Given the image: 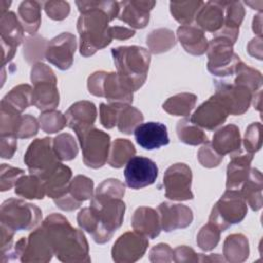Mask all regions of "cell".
<instances>
[{
    "mask_svg": "<svg viewBox=\"0 0 263 263\" xmlns=\"http://www.w3.org/2000/svg\"><path fill=\"white\" fill-rule=\"evenodd\" d=\"M136 154V149L133 143L126 139H116L109 151L108 164L112 167L119 168Z\"/></svg>",
    "mask_w": 263,
    "mask_h": 263,
    "instance_id": "obj_34",
    "label": "cell"
},
{
    "mask_svg": "<svg viewBox=\"0 0 263 263\" xmlns=\"http://www.w3.org/2000/svg\"><path fill=\"white\" fill-rule=\"evenodd\" d=\"M23 115L10 107L1 104V136H12L17 138V134L22 124Z\"/></svg>",
    "mask_w": 263,
    "mask_h": 263,
    "instance_id": "obj_43",
    "label": "cell"
},
{
    "mask_svg": "<svg viewBox=\"0 0 263 263\" xmlns=\"http://www.w3.org/2000/svg\"><path fill=\"white\" fill-rule=\"evenodd\" d=\"M177 135L181 142L187 145H199L208 142V137L203 130L194 124L190 118H184L178 121Z\"/></svg>",
    "mask_w": 263,
    "mask_h": 263,
    "instance_id": "obj_37",
    "label": "cell"
},
{
    "mask_svg": "<svg viewBox=\"0 0 263 263\" xmlns=\"http://www.w3.org/2000/svg\"><path fill=\"white\" fill-rule=\"evenodd\" d=\"M52 144L54 152L61 161L72 160L73 158L76 157L78 153L77 143L74 140L73 136L68 133H64L57 136L53 139Z\"/></svg>",
    "mask_w": 263,
    "mask_h": 263,
    "instance_id": "obj_44",
    "label": "cell"
},
{
    "mask_svg": "<svg viewBox=\"0 0 263 263\" xmlns=\"http://www.w3.org/2000/svg\"><path fill=\"white\" fill-rule=\"evenodd\" d=\"M117 74L133 89L138 90L145 83L149 65L150 52L144 47L119 46L111 50Z\"/></svg>",
    "mask_w": 263,
    "mask_h": 263,
    "instance_id": "obj_4",
    "label": "cell"
},
{
    "mask_svg": "<svg viewBox=\"0 0 263 263\" xmlns=\"http://www.w3.org/2000/svg\"><path fill=\"white\" fill-rule=\"evenodd\" d=\"M67 194L71 196L77 203H81L93 196V182L91 179L78 175L71 180Z\"/></svg>",
    "mask_w": 263,
    "mask_h": 263,
    "instance_id": "obj_42",
    "label": "cell"
},
{
    "mask_svg": "<svg viewBox=\"0 0 263 263\" xmlns=\"http://www.w3.org/2000/svg\"><path fill=\"white\" fill-rule=\"evenodd\" d=\"M88 91L96 97H104L109 104L133 103V89L115 72L98 71L87 80Z\"/></svg>",
    "mask_w": 263,
    "mask_h": 263,
    "instance_id": "obj_7",
    "label": "cell"
},
{
    "mask_svg": "<svg viewBox=\"0 0 263 263\" xmlns=\"http://www.w3.org/2000/svg\"><path fill=\"white\" fill-rule=\"evenodd\" d=\"M262 39L261 37L254 38L248 45V51L251 55L261 60L262 59Z\"/></svg>",
    "mask_w": 263,
    "mask_h": 263,
    "instance_id": "obj_57",
    "label": "cell"
},
{
    "mask_svg": "<svg viewBox=\"0 0 263 263\" xmlns=\"http://www.w3.org/2000/svg\"><path fill=\"white\" fill-rule=\"evenodd\" d=\"M191 181L192 173L187 164L175 163L171 165L163 176L165 196L173 200L192 199Z\"/></svg>",
    "mask_w": 263,
    "mask_h": 263,
    "instance_id": "obj_14",
    "label": "cell"
},
{
    "mask_svg": "<svg viewBox=\"0 0 263 263\" xmlns=\"http://www.w3.org/2000/svg\"><path fill=\"white\" fill-rule=\"evenodd\" d=\"M220 229L209 222L199 230L196 237V242L201 250L205 252L211 251L217 247L220 240Z\"/></svg>",
    "mask_w": 263,
    "mask_h": 263,
    "instance_id": "obj_46",
    "label": "cell"
},
{
    "mask_svg": "<svg viewBox=\"0 0 263 263\" xmlns=\"http://www.w3.org/2000/svg\"><path fill=\"white\" fill-rule=\"evenodd\" d=\"M31 81L34 85L32 105L41 111L54 110L60 102L57 77L52 70L43 63H36L31 70Z\"/></svg>",
    "mask_w": 263,
    "mask_h": 263,
    "instance_id": "obj_6",
    "label": "cell"
},
{
    "mask_svg": "<svg viewBox=\"0 0 263 263\" xmlns=\"http://www.w3.org/2000/svg\"><path fill=\"white\" fill-rule=\"evenodd\" d=\"M226 1H209L198 10L195 20L202 31L219 32L224 26Z\"/></svg>",
    "mask_w": 263,
    "mask_h": 263,
    "instance_id": "obj_24",
    "label": "cell"
},
{
    "mask_svg": "<svg viewBox=\"0 0 263 263\" xmlns=\"http://www.w3.org/2000/svg\"><path fill=\"white\" fill-rule=\"evenodd\" d=\"M215 95L226 107L229 114L241 115L250 107L253 92L245 85L229 83L228 81H215Z\"/></svg>",
    "mask_w": 263,
    "mask_h": 263,
    "instance_id": "obj_13",
    "label": "cell"
},
{
    "mask_svg": "<svg viewBox=\"0 0 263 263\" xmlns=\"http://www.w3.org/2000/svg\"><path fill=\"white\" fill-rule=\"evenodd\" d=\"M261 123L254 122L250 124L246 130L243 145L246 152L254 154L261 148Z\"/></svg>",
    "mask_w": 263,
    "mask_h": 263,
    "instance_id": "obj_47",
    "label": "cell"
},
{
    "mask_svg": "<svg viewBox=\"0 0 263 263\" xmlns=\"http://www.w3.org/2000/svg\"><path fill=\"white\" fill-rule=\"evenodd\" d=\"M175 44V35L170 29H157L147 36V45L152 53L167 51L174 47Z\"/></svg>",
    "mask_w": 263,
    "mask_h": 263,
    "instance_id": "obj_40",
    "label": "cell"
},
{
    "mask_svg": "<svg viewBox=\"0 0 263 263\" xmlns=\"http://www.w3.org/2000/svg\"><path fill=\"white\" fill-rule=\"evenodd\" d=\"M174 261L176 262H200V254H196L187 246H180L174 250Z\"/></svg>",
    "mask_w": 263,
    "mask_h": 263,
    "instance_id": "obj_54",
    "label": "cell"
},
{
    "mask_svg": "<svg viewBox=\"0 0 263 263\" xmlns=\"http://www.w3.org/2000/svg\"><path fill=\"white\" fill-rule=\"evenodd\" d=\"M110 32H111L112 38L119 39V40H125V39H128V38H130L135 35L134 30L127 29V28H124V27H118V26L111 27Z\"/></svg>",
    "mask_w": 263,
    "mask_h": 263,
    "instance_id": "obj_56",
    "label": "cell"
},
{
    "mask_svg": "<svg viewBox=\"0 0 263 263\" xmlns=\"http://www.w3.org/2000/svg\"><path fill=\"white\" fill-rule=\"evenodd\" d=\"M76 50V37L65 32L51 39L45 49L46 60L60 70H67L73 64Z\"/></svg>",
    "mask_w": 263,
    "mask_h": 263,
    "instance_id": "obj_18",
    "label": "cell"
},
{
    "mask_svg": "<svg viewBox=\"0 0 263 263\" xmlns=\"http://www.w3.org/2000/svg\"><path fill=\"white\" fill-rule=\"evenodd\" d=\"M124 212L125 203L121 198L96 191L89 206L78 213L77 222L79 227L87 231L96 242L105 243L121 226Z\"/></svg>",
    "mask_w": 263,
    "mask_h": 263,
    "instance_id": "obj_2",
    "label": "cell"
},
{
    "mask_svg": "<svg viewBox=\"0 0 263 263\" xmlns=\"http://www.w3.org/2000/svg\"><path fill=\"white\" fill-rule=\"evenodd\" d=\"M234 74L236 75L234 79V83L247 86L253 92V95L259 89H261V85H262L261 73L249 67L248 65H245L241 61L237 64Z\"/></svg>",
    "mask_w": 263,
    "mask_h": 263,
    "instance_id": "obj_41",
    "label": "cell"
},
{
    "mask_svg": "<svg viewBox=\"0 0 263 263\" xmlns=\"http://www.w3.org/2000/svg\"><path fill=\"white\" fill-rule=\"evenodd\" d=\"M157 176L158 167L150 158L133 156L125 164V183L132 189H141L153 184Z\"/></svg>",
    "mask_w": 263,
    "mask_h": 263,
    "instance_id": "obj_16",
    "label": "cell"
},
{
    "mask_svg": "<svg viewBox=\"0 0 263 263\" xmlns=\"http://www.w3.org/2000/svg\"><path fill=\"white\" fill-rule=\"evenodd\" d=\"M132 226L135 231L148 238H155L161 230L159 214L152 208L140 206L132 217Z\"/></svg>",
    "mask_w": 263,
    "mask_h": 263,
    "instance_id": "obj_26",
    "label": "cell"
},
{
    "mask_svg": "<svg viewBox=\"0 0 263 263\" xmlns=\"http://www.w3.org/2000/svg\"><path fill=\"white\" fill-rule=\"evenodd\" d=\"M53 250L45 229L37 227L28 237L17 240L11 252V260L18 259L21 262H48L53 256Z\"/></svg>",
    "mask_w": 263,
    "mask_h": 263,
    "instance_id": "obj_10",
    "label": "cell"
},
{
    "mask_svg": "<svg viewBox=\"0 0 263 263\" xmlns=\"http://www.w3.org/2000/svg\"><path fill=\"white\" fill-rule=\"evenodd\" d=\"M144 116L137 108L129 104H121L117 117V127L119 132L130 135L135 128L142 123Z\"/></svg>",
    "mask_w": 263,
    "mask_h": 263,
    "instance_id": "obj_38",
    "label": "cell"
},
{
    "mask_svg": "<svg viewBox=\"0 0 263 263\" xmlns=\"http://www.w3.org/2000/svg\"><path fill=\"white\" fill-rule=\"evenodd\" d=\"M122 103L104 104L100 105V120L104 127L112 128L117 124V117L119 108Z\"/></svg>",
    "mask_w": 263,
    "mask_h": 263,
    "instance_id": "obj_49",
    "label": "cell"
},
{
    "mask_svg": "<svg viewBox=\"0 0 263 263\" xmlns=\"http://www.w3.org/2000/svg\"><path fill=\"white\" fill-rule=\"evenodd\" d=\"M177 36L184 49L193 54L201 55L206 49L209 42L203 31L194 25H184L178 28Z\"/></svg>",
    "mask_w": 263,
    "mask_h": 263,
    "instance_id": "obj_28",
    "label": "cell"
},
{
    "mask_svg": "<svg viewBox=\"0 0 263 263\" xmlns=\"http://www.w3.org/2000/svg\"><path fill=\"white\" fill-rule=\"evenodd\" d=\"M81 15L77 22L80 53L87 58L112 41L109 22L119 14V3L114 1H76Z\"/></svg>",
    "mask_w": 263,
    "mask_h": 263,
    "instance_id": "obj_1",
    "label": "cell"
},
{
    "mask_svg": "<svg viewBox=\"0 0 263 263\" xmlns=\"http://www.w3.org/2000/svg\"><path fill=\"white\" fill-rule=\"evenodd\" d=\"M251 153H241L238 151L231 155V160L227 166L226 188L229 190H238L248 178L250 172V164L253 159Z\"/></svg>",
    "mask_w": 263,
    "mask_h": 263,
    "instance_id": "obj_25",
    "label": "cell"
},
{
    "mask_svg": "<svg viewBox=\"0 0 263 263\" xmlns=\"http://www.w3.org/2000/svg\"><path fill=\"white\" fill-rule=\"evenodd\" d=\"M41 225L49 238L54 256L60 261H90L88 243L83 232L73 228L64 216L53 213L49 215Z\"/></svg>",
    "mask_w": 263,
    "mask_h": 263,
    "instance_id": "obj_3",
    "label": "cell"
},
{
    "mask_svg": "<svg viewBox=\"0 0 263 263\" xmlns=\"http://www.w3.org/2000/svg\"><path fill=\"white\" fill-rule=\"evenodd\" d=\"M52 141L53 139L43 138L36 139L30 144L24 156V161L30 174L42 177L55 164L61 162L54 152Z\"/></svg>",
    "mask_w": 263,
    "mask_h": 263,
    "instance_id": "obj_12",
    "label": "cell"
},
{
    "mask_svg": "<svg viewBox=\"0 0 263 263\" xmlns=\"http://www.w3.org/2000/svg\"><path fill=\"white\" fill-rule=\"evenodd\" d=\"M262 174L257 168H250L248 178L240 187V193L253 211L262 208Z\"/></svg>",
    "mask_w": 263,
    "mask_h": 263,
    "instance_id": "obj_30",
    "label": "cell"
},
{
    "mask_svg": "<svg viewBox=\"0 0 263 263\" xmlns=\"http://www.w3.org/2000/svg\"><path fill=\"white\" fill-rule=\"evenodd\" d=\"M233 42L220 35H214V38L208 45V70L217 76L233 75L239 57L233 51Z\"/></svg>",
    "mask_w": 263,
    "mask_h": 263,
    "instance_id": "obj_11",
    "label": "cell"
},
{
    "mask_svg": "<svg viewBox=\"0 0 263 263\" xmlns=\"http://www.w3.org/2000/svg\"><path fill=\"white\" fill-rule=\"evenodd\" d=\"M261 23H262V20H261V14L259 15V18H258V23L256 22V18L254 17V20H253V31H254L255 33H257L259 37H261Z\"/></svg>",
    "mask_w": 263,
    "mask_h": 263,
    "instance_id": "obj_58",
    "label": "cell"
},
{
    "mask_svg": "<svg viewBox=\"0 0 263 263\" xmlns=\"http://www.w3.org/2000/svg\"><path fill=\"white\" fill-rule=\"evenodd\" d=\"M149 246L148 237L134 231L125 232L113 245L112 259L118 263L136 262L143 257Z\"/></svg>",
    "mask_w": 263,
    "mask_h": 263,
    "instance_id": "obj_15",
    "label": "cell"
},
{
    "mask_svg": "<svg viewBox=\"0 0 263 263\" xmlns=\"http://www.w3.org/2000/svg\"><path fill=\"white\" fill-rule=\"evenodd\" d=\"M247 212L248 205L240 191L227 189L213 206L209 222L217 226L220 231H225L232 224L241 222Z\"/></svg>",
    "mask_w": 263,
    "mask_h": 263,
    "instance_id": "obj_8",
    "label": "cell"
},
{
    "mask_svg": "<svg viewBox=\"0 0 263 263\" xmlns=\"http://www.w3.org/2000/svg\"><path fill=\"white\" fill-rule=\"evenodd\" d=\"M24 32V27L14 12L7 11L1 15L0 34L3 67L13 58L16 51V47L23 42Z\"/></svg>",
    "mask_w": 263,
    "mask_h": 263,
    "instance_id": "obj_17",
    "label": "cell"
},
{
    "mask_svg": "<svg viewBox=\"0 0 263 263\" xmlns=\"http://www.w3.org/2000/svg\"><path fill=\"white\" fill-rule=\"evenodd\" d=\"M39 123L42 130L47 134H53L62 130L67 125V119L60 111L49 110L40 114Z\"/></svg>",
    "mask_w": 263,
    "mask_h": 263,
    "instance_id": "obj_45",
    "label": "cell"
},
{
    "mask_svg": "<svg viewBox=\"0 0 263 263\" xmlns=\"http://www.w3.org/2000/svg\"><path fill=\"white\" fill-rule=\"evenodd\" d=\"M73 130L79 140L84 164L91 168L102 167L108 161L110 136L93 125L76 127Z\"/></svg>",
    "mask_w": 263,
    "mask_h": 263,
    "instance_id": "obj_5",
    "label": "cell"
},
{
    "mask_svg": "<svg viewBox=\"0 0 263 263\" xmlns=\"http://www.w3.org/2000/svg\"><path fill=\"white\" fill-rule=\"evenodd\" d=\"M67 125L72 129L76 127L93 125L97 118V109L93 103L80 101L73 104L65 113Z\"/></svg>",
    "mask_w": 263,
    "mask_h": 263,
    "instance_id": "obj_29",
    "label": "cell"
},
{
    "mask_svg": "<svg viewBox=\"0 0 263 263\" xmlns=\"http://www.w3.org/2000/svg\"><path fill=\"white\" fill-rule=\"evenodd\" d=\"M14 192L16 195L27 199H42L46 194L43 181L32 174L24 175L17 180Z\"/></svg>",
    "mask_w": 263,
    "mask_h": 263,
    "instance_id": "obj_32",
    "label": "cell"
},
{
    "mask_svg": "<svg viewBox=\"0 0 263 263\" xmlns=\"http://www.w3.org/2000/svg\"><path fill=\"white\" fill-rule=\"evenodd\" d=\"M240 142L238 127L234 124H228L214 134L211 145L218 154L224 156L240 151Z\"/></svg>",
    "mask_w": 263,
    "mask_h": 263,
    "instance_id": "obj_27",
    "label": "cell"
},
{
    "mask_svg": "<svg viewBox=\"0 0 263 263\" xmlns=\"http://www.w3.org/2000/svg\"><path fill=\"white\" fill-rule=\"evenodd\" d=\"M223 255L231 263H239L249 257V241L243 234L228 235L224 241Z\"/></svg>",
    "mask_w": 263,
    "mask_h": 263,
    "instance_id": "obj_31",
    "label": "cell"
},
{
    "mask_svg": "<svg viewBox=\"0 0 263 263\" xmlns=\"http://www.w3.org/2000/svg\"><path fill=\"white\" fill-rule=\"evenodd\" d=\"M174 260V251L166 243H158L150 251L151 262H171Z\"/></svg>",
    "mask_w": 263,
    "mask_h": 263,
    "instance_id": "obj_53",
    "label": "cell"
},
{
    "mask_svg": "<svg viewBox=\"0 0 263 263\" xmlns=\"http://www.w3.org/2000/svg\"><path fill=\"white\" fill-rule=\"evenodd\" d=\"M32 92L33 89L29 84H20L6 93L1 101V104L22 113L32 104Z\"/></svg>",
    "mask_w": 263,
    "mask_h": 263,
    "instance_id": "obj_36",
    "label": "cell"
},
{
    "mask_svg": "<svg viewBox=\"0 0 263 263\" xmlns=\"http://www.w3.org/2000/svg\"><path fill=\"white\" fill-rule=\"evenodd\" d=\"M197 97L193 93L182 92L167 99L162 108L167 113L175 116H187L195 106Z\"/></svg>",
    "mask_w": 263,
    "mask_h": 263,
    "instance_id": "obj_35",
    "label": "cell"
},
{
    "mask_svg": "<svg viewBox=\"0 0 263 263\" xmlns=\"http://www.w3.org/2000/svg\"><path fill=\"white\" fill-rule=\"evenodd\" d=\"M154 1H123L119 2L118 18L130 27L143 29L147 26L150 10L154 7Z\"/></svg>",
    "mask_w": 263,
    "mask_h": 263,
    "instance_id": "obj_22",
    "label": "cell"
},
{
    "mask_svg": "<svg viewBox=\"0 0 263 263\" xmlns=\"http://www.w3.org/2000/svg\"><path fill=\"white\" fill-rule=\"evenodd\" d=\"M197 158L202 166L209 168L218 166L223 160V156L218 154L209 142H205L199 149L197 153Z\"/></svg>",
    "mask_w": 263,
    "mask_h": 263,
    "instance_id": "obj_50",
    "label": "cell"
},
{
    "mask_svg": "<svg viewBox=\"0 0 263 263\" xmlns=\"http://www.w3.org/2000/svg\"><path fill=\"white\" fill-rule=\"evenodd\" d=\"M44 10L48 17L54 21H62L68 16L70 5L65 1H47L44 3Z\"/></svg>",
    "mask_w": 263,
    "mask_h": 263,
    "instance_id": "obj_51",
    "label": "cell"
},
{
    "mask_svg": "<svg viewBox=\"0 0 263 263\" xmlns=\"http://www.w3.org/2000/svg\"><path fill=\"white\" fill-rule=\"evenodd\" d=\"M39 128L38 121L30 114L23 115L22 124L17 134V139H28L37 135Z\"/></svg>",
    "mask_w": 263,
    "mask_h": 263,
    "instance_id": "obj_52",
    "label": "cell"
},
{
    "mask_svg": "<svg viewBox=\"0 0 263 263\" xmlns=\"http://www.w3.org/2000/svg\"><path fill=\"white\" fill-rule=\"evenodd\" d=\"M17 146V138L12 136H1V157L9 159L13 156Z\"/></svg>",
    "mask_w": 263,
    "mask_h": 263,
    "instance_id": "obj_55",
    "label": "cell"
},
{
    "mask_svg": "<svg viewBox=\"0 0 263 263\" xmlns=\"http://www.w3.org/2000/svg\"><path fill=\"white\" fill-rule=\"evenodd\" d=\"M158 214L161 229L165 232L186 228L193 220L191 209L184 204L161 202L158 205Z\"/></svg>",
    "mask_w": 263,
    "mask_h": 263,
    "instance_id": "obj_20",
    "label": "cell"
},
{
    "mask_svg": "<svg viewBox=\"0 0 263 263\" xmlns=\"http://www.w3.org/2000/svg\"><path fill=\"white\" fill-rule=\"evenodd\" d=\"M18 16L24 30L35 34L41 24V8L37 1H24L18 6Z\"/></svg>",
    "mask_w": 263,
    "mask_h": 263,
    "instance_id": "obj_33",
    "label": "cell"
},
{
    "mask_svg": "<svg viewBox=\"0 0 263 263\" xmlns=\"http://www.w3.org/2000/svg\"><path fill=\"white\" fill-rule=\"evenodd\" d=\"M72 171L69 166L59 162L42 177H39L45 188V193L52 199L63 196L67 191L71 182Z\"/></svg>",
    "mask_w": 263,
    "mask_h": 263,
    "instance_id": "obj_23",
    "label": "cell"
},
{
    "mask_svg": "<svg viewBox=\"0 0 263 263\" xmlns=\"http://www.w3.org/2000/svg\"><path fill=\"white\" fill-rule=\"evenodd\" d=\"M134 136L136 142L146 150L159 149L170 143L167 128L161 122L141 123L135 128Z\"/></svg>",
    "mask_w": 263,
    "mask_h": 263,
    "instance_id": "obj_21",
    "label": "cell"
},
{
    "mask_svg": "<svg viewBox=\"0 0 263 263\" xmlns=\"http://www.w3.org/2000/svg\"><path fill=\"white\" fill-rule=\"evenodd\" d=\"M24 171L22 168H17L6 163L1 165V173H0V188L1 191L9 190L12 186H15L17 180L24 176Z\"/></svg>",
    "mask_w": 263,
    "mask_h": 263,
    "instance_id": "obj_48",
    "label": "cell"
},
{
    "mask_svg": "<svg viewBox=\"0 0 263 263\" xmlns=\"http://www.w3.org/2000/svg\"><path fill=\"white\" fill-rule=\"evenodd\" d=\"M228 115L229 112L223 103L216 96H212L195 110L190 120L199 127L213 130L221 125Z\"/></svg>",
    "mask_w": 263,
    "mask_h": 263,
    "instance_id": "obj_19",
    "label": "cell"
},
{
    "mask_svg": "<svg viewBox=\"0 0 263 263\" xmlns=\"http://www.w3.org/2000/svg\"><path fill=\"white\" fill-rule=\"evenodd\" d=\"M42 219L41 210L22 199L9 198L1 205V224L13 231L36 228Z\"/></svg>",
    "mask_w": 263,
    "mask_h": 263,
    "instance_id": "obj_9",
    "label": "cell"
},
{
    "mask_svg": "<svg viewBox=\"0 0 263 263\" xmlns=\"http://www.w3.org/2000/svg\"><path fill=\"white\" fill-rule=\"evenodd\" d=\"M202 1H182V2H171V13L174 18L179 22L182 26L191 25L195 18L198 10L203 5Z\"/></svg>",
    "mask_w": 263,
    "mask_h": 263,
    "instance_id": "obj_39",
    "label": "cell"
}]
</instances>
